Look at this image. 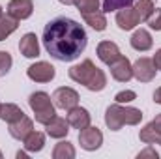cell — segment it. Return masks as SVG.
Returning a JSON list of instances; mask_svg holds the SVG:
<instances>
[{
    "mask_svg": "<svg viewBox=\"0 0 161 159\" xmlns=\"http://www.w3.org/2000/svg\"><path fill=\"white\" fill-rule=\"evenodd\" d=\"M43 47L51 58L58 62H73L84 52L88 45L86 30L69 17H56L43 28Z\"/></svg>",
    "mask_w": 161,
    "mask_h": 159,
    "instance_id": "6da1fadb",
    "label": "cell"
},
{
    "mask_svg": "<svg viewBox=\"0 0 161 159\" xmlns=\"http://www.w3.org/2000/svg\"><path fill=\"white\" fill-rule=\"evenodd\" d=\"M69 79L86 86L90 92H101L107 86V75L103 69H99L92 60H82L77 66H71L68 71Z\"/></svg>",
    "mask_w": 161,
    "mask_h": 159,
    "instance_id": "7a4b0ae2",
    "label": "cell"
},
{
    "mask_svg": "<svg viewBox=\"0 0 161 159\" xmlns=\"http://www.w3.org/2000/svg\"><path fill=\"white\" fill-rule=\"evenodd\" d=\"M142 120L141 109L124 107L122 103L109 105L105 111V123L111 131H120L124 125H139Z\"/></svg>",
    "mask_w": 161,
    "mask_h": 159,
    "instance_id": "3957f363",
    "label": "cell"
},
{
    "mask_svg": "<svg viewBox=\"0 0 161 159\" xmlns=\"http://www.w3.org/2000/svg\"><path fill=\"white\" fill-rule=\"evenodd\" d=\"M28 105L34 112V118L38 123L47 125L51 120L56 116V107L53 103V97L47 92H34L28 97Z\"/></svg>",
    "mask_w": 161,
    "mask_h": 159,
    "instance_id": "277c9868",
    "label": "cell"
},
{
    "mask_svg": "<svg viewBox=\"0 0 161 159\" xmlns=\"http://www.w3.org/2000/svg\"><path fill=\"white\" fill-rule=\"evenodd\" d=\"M53 103L56 109L69 111L75 105H79V92L69 88V86H60L53 92Z\"/></svg>",
    "mask_w": 161,
    "mask_h": 159,
    "instance_id": "5b68a950",
    "label": "cell"
},
{
    "mask_svg": "<svg viewBox=\"0 0 161 159\" xmlns=\"http://www.w3.org/2000/svg\"><path fill=\"white\" fill-rule=\"evenodd\" d=\"M79 144L86 152H96L103 144V133L96 125H88L79 131Z\"/></svg>",
    "mask_w": 161,
    "mask_h": 159,
    "instance_id": "8992f818",
    "label": "cell"
},
{
    "mask_svg": "<svg viewBox=\"0 0 161 159\" xmlns=\"http://www.w3.org/2000/svg\"><path fill=\"white\" fill-rule=\"evenodd\" d=\"M156 66L154 60L148 56H141L135 64H133V77L139 82H152L156 79Z\"/></svg>",
    "mask_w": 161,
    "mask_h": 159,
    "instance_id": "52a82bcc",
    "label": "cell"
},
{
    "mask_svg": "<svg viewBox=\"0 0 161 159\" xmlns=\"http://www.w3.org/2000/svg\"><path fill=\"white\" fill-rule=\"evenodd\" d=\"M56 75L54 66H51L49 62H36L26 69V77L34 82H51Z\"/></svg>",
    "mask_w": 161,
    "mask_h": 159,
    "instance_id": "ba28073f",
    "label": "cell"
},
{
    "mask_svg": "<svg viewBox=\"0 0 161 159\" xmlns=\"http://www.w3.org/2000/svg\"><path fill=\"white\" fill-rule=\"evenodd\" d=\"M109 68H111L113 79L118 80V82H127V80L133 79V64H131L129 58L124 56V54H120Z\"/></svg>",
    "mask_w": 161,
    "mask_h": 159,
    "instance_id": "9c48e42d",
    "label": "cell"
},
{
    "mask_svg": "<svg viewBox=\"0 0 161 159\" xmlns=\"http://www.w3.org/2000/svg\"><path fill=\"white\" fill-rule=\"evenodd\" d=\"M6 13L17 21H25L34 13V2L32 0H9Z\"/></svg>",
    "mask_w": 161,
    "mask_h": 159,
    "instance_id": "30bf717a",
    "label": "cell"
},
{
    "mask_svg": "<svg viewBox=\"0 0 161 159\" xmlns=\"http://www.w3.org/2000/svg\"><path fill=\"white\" fill-rule=\"evenodd\" d=\"M96 54H97V58L103 62V64H107V66H111L118 56H120V49H118V45L114 43V41H99L97 43V49H96Z\"/></svg>",
    "mask_w": 161,
    "mask_h": 159,
    "instance_id": "8fae6325",
    "label": "cell"
},
{
    "mask_svg": "<svg viewBox=\"0 0 161 159\" xmlns=\"http://www.w3.org/2000/svg\"><path fill=\"white\" fill-rule=\"evenodd\" d=\"M68 123L73 127V129H84V127H88L90 125V122H92V116H90V112L84 109V107H79V105H75L73 109H69L68 111Z\"/></svg>",
    "mask_w": 161,
    "mask_h": 159,
    "instance_id": "7c38bea8",
    "label": "cell"
},
{
    "mask_svg": "<svg viewBox=\"0 0 161 159\" xmlns=\"http://www.w3.org/2000/svg\"><path fill=\"white\" fill-rule=\"evenodd\" d=\"M116 25H118L120 30H125V32L137 28V25H141V21H139V17H137L135 8L127 6V8L118 9V13H116Z\"/></svg>",
    "mask_w": 161,
    "mask_h": 159,
    "instance_id": "4fadbf2b",
    "label": "cell"
},
{
    "mask_svg": "<svg viewBox=\"0 0 161 159\" xmlns=\"http://www.w3.org/2000/svg\"><path fill=\"white\" fill-rule=\"evenodd\" d=\"M19 51L25 58H38L40 56V41L38 36L32 32H26L19 41Z\"/></svg>",
    "mask_w": 161,
    "mask_h": 159,
    "instance_id": "5bb4252c",
    "label": "cell"
},
{
    "mask_svg": "<svg viewBox=\"0 0 161 159\" xmlns=\"http://www.w3.org/2000/svg\"><path fill=\"white\" fill-rule=\"evenodd\" d=\"M8 131H9V135H11L15 140H25L26 135H28L30 131H34V122L28 118V116H23L21 120L9 123V129H8Z\"/></svg>",
    "mask_w": 161,
    "mask_h": 159,
    "instance_id": "9a60e30c",
    "label": "cell"
},
{
    "mask_svg": "<svg viewBox=\"0 0 161 159\" xmlns=\"http://www.w3.org/2000/svg\"><path fill=\"white\" fill-rule=\"evenodd\" d=\"M45 129H47V135H49L51 139H64V137H68V133H69L68 118L54 116V118L45 125Z\"/></svg>",
    "mask_w": 161,
    "mask_h": 159,
    "instance_id": "2e32d148",
    "label": "cell"
},
{
    "mask_svg": "<svg viewBox=\"0 0 161 159\" xmlns=\"http://www.w3.org/2000/svg\"><path fill=\"white\" fill-rule=\"evenodd\" d=\"M129 43H131V47H133L135 51H139V52H146V51H150V49H152L154 40H152V36H150V32H148V30L139 28V30H135V32H133V36H131Z\"/></svg>",
    "mask_w": 161,
    "mask_h": 159,
    "instance_id": "e0dca14e",
    "label": "cell"
},
{
    "mask_svg": "<svg viewBox=\"0 0 161 159\" xmlns=\"http://www.w3.org/2000/svg\"><path fill=\"white\" fill-rule=\"evenodd\" d=\"M25 142V150L26 152H30V154H38L41 152L43 148H45V135L41 133V131H30L28 135H26V139L23 140Z\"/></svg>",
    "mask_w": 161,
    "mask_h": 159,
    "instance_id": "ac0fdd59",
    "label": "cell"
},
{
    "mask_svg": "<svg viewBox=\"0 0 161 159\" xmlns=\"http://www.w3.org/2000/svg\"><path fill=\"white\" fill-rule=\"evenodd\" d=\"M82 19H84V23L90 26V28H94L96 32H103L105 28H107V17H105V13L103 11H90V13H82Z\"/></svg>",
    "mask_w": 161,
    "mask_h": 159,
    "instance_id": "d6986e66",
    "label": "cell"
},
{
    "mask_svg": "<svg viewBox=\"0 0 161 159\" xmlns=\"http://www.w3.org/2000/svg\"><path fill=\"white\" fill-rule=\"evenodd\" d=\"M23 116H25L23 109L15 103H4L0 107V120H4L6 123H13V122L21 120Z\"/></svg>",
    "mask_w": 161,
    "mask_h": 159,
    "instance_id": "ffe728a7",
    "label": "cell"
},
{
    "mask_svg": "<svg viewBox=\"0 0 161 159\" xmlns=\"http://www.w3.org/2000/svg\"><path fill=\"white\" fill-rule=\"evenodd\" d=\"M17 26H19V21L17 19H13L11 15H2L0 17V41H4L8 36H11L15 30H17Z\"/></svg>",
    "mask_w": 161,
    "mask_h": 159,
    "instance_id": "44dd1931",
    "label": "cell"
},
{
    "mask_svg": "<svg viewBox=\"0 0 161 159\" xmlns=\"http://www.w3.org/2000/svg\"><path fill=\"white\" fill-rule=\"evenodd\" d=\"M139 139H141L144 144H159L161 146V133L156 127H152V123L144 125V127L139 131Z\"/></svg>",
    "mask_w": 161,
    "mask_h": 159,
    "instance_id": "7402d4cb",
    "label": "cell"
},
{
    "mask_svg": "<svg viewBox=\"0 0 161 159\" xmlns=\"http://www.w3.org/2000/svg\"><path fill=\"white\" fill-rule=\"evenodd\" d=\"M75 154H77V152H75L73 144L68 142V140L58 142V144L54 146V150H53V157L54 159H73Z\"/></svg>",
    "mask_w": 161,
    "mask_h": 159,
    "instance_id": "603a6c76",
    "label": "cell"
},
{
    "mask_svg": "<svg viewBox=\"0 0 161 159\" xmlns=\"http://www.w3.org/2000/svg\"><path fill=\"white\" fill-rule=\"evenodd\" d=\"M154 9H156L154 0H139L135 4V11H137V17L141 23H146V19L154 13Z\"/></svg>",
    "mask_w": 161,
    "mask_h": 159,
    "instance_id": "cb8c5ba5",
    "label": "cell"
},
{
    "mask_svg": "<svg viewBox=\"0 0 161 159\" xmlns=\"http://www.w3.org/2000/svg\"><path fill=\"white\" fill-rule=\"evenodd\" d=\"M133 0H103V13H111V11H116V9H122V8H127L131 6Z\"/></svg>",
    "mask_w": 161,
    "mask_h": 159,
    "instance_id": "d4e9b609",
    "label": "cell"
},
{
    "mask_svg": "<svg viewBox=\"0 0 161 159\" xmlns=\"http://www.w3.org/2000/svg\"><path fill=\"white\" fill-rule=\"evenodd\" d=\"M75 8L82 13H90V11H97L99 9V0H75Z\"/></svg>",
    "mask_w": 161,
    "mask_h": 159,
    "instance_id": "484cf974",
    "label": "cell"
},
{
    "mask_svg": "<svg viewBox=\"0 0 161 159\" xmlns=\"http://www.w3.org/2000/svg\"><path fill=\"white\" fill-rule=\"evenodd\" d=\"M13 66V58L8 51H0V77L8 75V71L11 69Z\"/></svg>",
    "mask_w": 161,
    "mask_h": 159,
    "instance_id": "4316f807",
    "label": "cell"
},
{
    "mask_svg": "<svg viewBox=\"0 0 161 159\" xmlns=\"http://www.w3.org/2000/svg\"><path fill=\"white\" fill-rule=\"evenodd\" d=\"M146 25L152 28V30H156V32H161V9H154V13L146 19Z\"/></svg>",
    "mask_w": 161,
    "mask_h": 159,
    "instance_id": "83f0119b",
    "label": "cell"
},
{
    "mask_svg": "<svg viewBox=\"0 0 161 159\" xmlns=\"http://www.w3.org/2000/svg\"><path fill=\"white\" fill-rule=\"evenodd\" d=\"M133 99H137V94L133 90H122L114 96V101L116 103H131Z\"/></svg>",
    "mask_w": 161,
    "mask_h": 159,
    "instance_id": "f1b7e54d",
    "label": "cell"
},
{
    "mask_svg": "<svg viewBox=\"0 0 161 159\" xmlns=\"http://www.w3.org/2000/svg\"><path fill=\"white\" fill-rule=\"evenodd\" d=\"M137 157H139V159H144V157L158 159V157H159V154H158V152H156L150 144H148V148H146V150H142V152H139V156H137Z\"/></svg>",
    "mask_w": 161,
    "mask_h": 159,
    "instance_id": "f546056e",
    "label": "cell"
},
{
    "mask_svg": "<svg viewBox=\"0 0 161 159\" xmlns=\"http://www.w3.org/2000/svg\"><path fill=\"white\" fill-rule=\"evenodd\" d=\"M152 60H154L156 69H159V71H161V49H158V51H156V54H154V58H152Z\"/></svg>",
    "mask_w": 161,
    "mask_h": 159,
    "instance_id": "4dcf8cb0",
    "label": "cell"
},
{
    "mask_svg": "<svg viewBox=\"0 0 161 159\" xmlns=\"http://www.w3.org/2000/svg\"><path fill=\"white\" fill-rule=\"evenodd\" d=\"M150 123H152V127H156V129H158V131L161 133V114H158V116L152 120Z\"/></svg>",
    "mask_w": 161,
    "mask_h": 159,
    "instance_id": "1f68e13d",
    "label": "cell"
},
{
    "mask_svg": "<svg viewBox=\"0 0 161 159\" xmlns=\"http://www.w3.org/2000/svg\"><path fill=\"white\" fill-rule=\"evenodd\" d=\"M154 101H156L158 105H161V86L156 88V92H154Z\"/></svg>",
    "mask_w": 161,
    "mask_h": 159,
    "instance_id": "d6a6232c",
    "label": "cell"
},
{
    "mask_svg": "<svg viewBox=\"0 0 161 159\" xmlns=\"http://www.w3.org/2000/svg\"><path fill=\"white\" fill-rule=\"evenodd\" d=\"M60 4H64V6H71V4H75V0H58Z\"/></svg>",
    "mask_w": 161,
    "mask_h": 159,
    "instance_id": "836d02e7",
    "label": "cell"
},
{
    "mask_svg": "<svg viewBox=\"0 0 161 159\" xmlns=\"http://www.w3.org/2000/svg\"><path fill=\"white\" fill-rule=\"evenodd\" d=\"M17 157H19V159H25V157H26V152H17Z\"/></svg>",
    "mask_w": 161,
    "mask_h": 159,
    "instance_id": "e575fe53",
    "label": "cell"
},
{
    "mask_svg": "<svg viewBox=\"0 0 161 159\" xmlns=\"http://www.w3.org/2000/svg\"><path fill=\"white\" fill-rule=\"evenodd\" d=\"M2 15H4V9H2V6H0V17H2Z\"/></svg>",
    "mask_w": 161,
    "mask_h": 159,
    "instance_id": "d590c367",
    "label": "cell"
},
{
    "mask_svg": "<svg viewBox=\"0 0 161 159\" xmlns=\"http://www.w3.org/2000/svg\"><path fill=\"white\" fill-rule=\"evenodd\" d=\"M0 159H2V152H0Z\"/></svg>",
    "mask_w": 161,
    "mask_h": 159,
    "instance_id": "8d00e7d4",
    "label": "cell"
},
{
    "mask_svg": "<svg viewBox=\"0 0 161 159\" xmlns=\"http://www.w3.org/2000/svg\"><path fill=\"white\" fill-rule=\"evenodd\" d=\"M0 107H2V103H0Z\"/></svg>",
    "mask_w": 161,
    "mask_h": 159,
    "instance_id": "74e56055",
    "label": "cell"
}]
</instances>
